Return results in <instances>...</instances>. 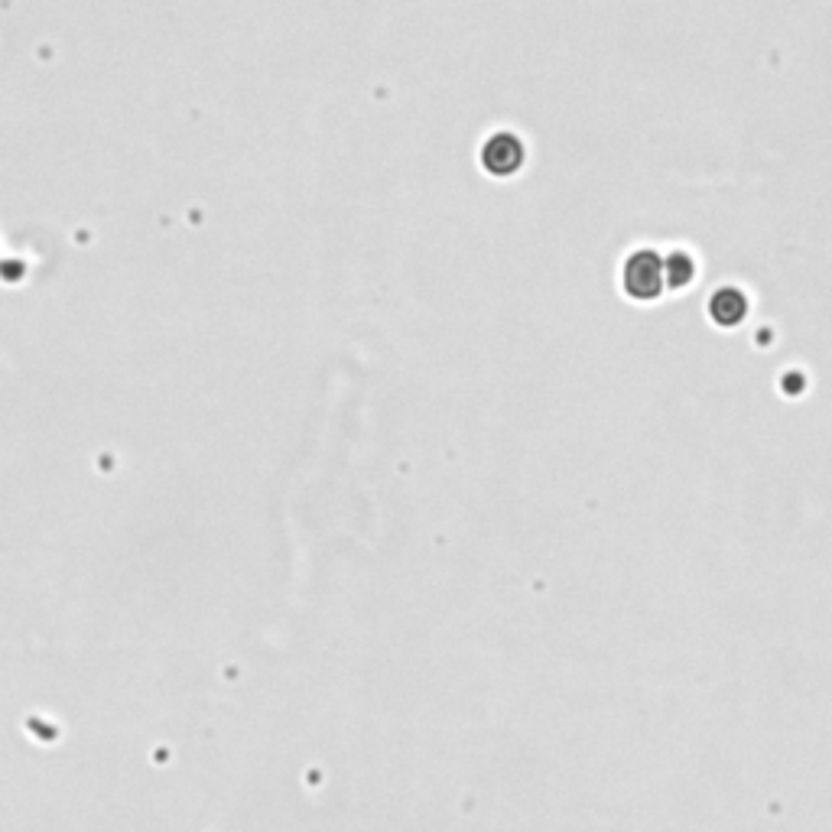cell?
Returning a JSON list of instances; mask_svg holds the SVG:
<instances>
[{
    "label": "cell",
    "mask_w": 832,
    "mask_h": 832,
    "mask_svg": "<svg viewBox=\"0 0 832 832\" xmlns=\"http://www.w3.org/2000/svg\"><path fill=\"white\" fill-rule=\"evenodd\" d=\"M667 280V260L650 247H637L621 267V283L634 299H654Z\"/></svg>",
    "instance_id": "6da1fadb"
},
{
    "label": "cell",
    "mask_w": 832,
    "mask_h": 832,
    "mask_svg": "<svg viewBox=\"0 0 832 832\" xmlns=\"http://www.w3.org/2000/svg\"><path fill=\"white\" fill-rule=\"evenodd\" d=\"M481 163H485V169L494 176H511L514 169H520V163H524V140L511 134V130H498V134H491L485 140V147H481Z\"/></svg>",
    "instance_id": "7a4b0ae2"
},
{
    "label": "cell",
    "mask_w": 832,
    "mask_h": 832,
    "mask_svg": "<svg viewBox=\"0 0 832 832\" xmlns=\"http://www.w3.org/2000/svg\"><path fill=\"white\" fill-rule=\"evenodd\" d=\"M745 296H741V290H735V286H722L719 293H715L709 299V312H712V319L715 322H722V325H732L738 322L741 316H745Z\"/></svg>",
    "instance_id": "3957f363"
},
{
    "label": "cell",
    "mask_w": 832,
    "mask_h": 832,
    "mask_svg": "<svg viewBox=\"0 0 832 832\" xmlns=\"http://www.w3.org/2000/svg\"><path fill=\"white\" fill-rule=\"evenodd\" d=\"M689 277H693V257L683 254V251H676L667 257V283L670 286H683Z\"/></svg>",
    "instance_id": "277c9868"
}]
</instances>
